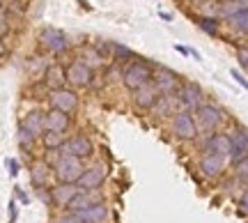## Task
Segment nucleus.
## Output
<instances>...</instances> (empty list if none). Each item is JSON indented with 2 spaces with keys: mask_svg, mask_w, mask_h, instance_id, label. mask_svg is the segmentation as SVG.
<instances>
[{
  "mask_svg": "<svg viewBox=\"0 0 248 223\" xmlns=\"http://www.w3.org/2000/svg\"><path fill=\"white\" fill-rule=\"evenodd\" d=\"M7 55V46H5V42L0 39V58H5Z\"/></svg>",
  "mask_w": 248,
  "mask_h": 223,
  "instance_id": "obj_40",
  "label": "nucleus"
},
{
  "mask_svg": "<svg viewBox=\"0 0 248 223\" xmlns=\"http://www.w3.org/2000/svg\"><path fill=\"white\" fill-rule=\"evenodd\" d=\"M21 127H26L30 134L42 136L44 134V113H42V111H30V113H26L23 120H21Z\"/></svg>",
  "mask_w": 248,
  "mask_h": 223,
  "instance_id": "obj_22",
  "label": "nucleus"
},
{
  "mask_svg": "<svg viewBox=\"0 0 248 223\" xmlns=\"http://www.w3.org/2000/svg\"><path fill=\"white\" fill-rule=\"evenodd\" d=\"M97 203H106V198L101 196V191H80L78 196L67 205V214H74V212H80V209H88V207L97 205Z\"/></svg>",
  "mask_w": 248,
  "mask_h": 223,
  "instance_id": "obj_17",
  "label": "nucleus"
},
{
  "mask_svg": "<svg viewBox=\"0 0 248 223\" xmlns=\"http://www.w3.org/2000/svg\"><path fill=\"white\" fill-rule=\"evenodd\" d=\"M7 168H9V175H12V177H16V175H18V168H21V166H18L16 159H7Z\"/></svg>",
  "mask_w": 248,
  "mask_h": 223,
  "instance_id": "obj_35",
  "label": "nucleus"
},
{
  "mask_svg": "<svg viewBox=\"0 0 248 223\" xmlns=\"http://www.w3.org/2000/svg\"><path fill=\"white\" fill-rule=\"evenodd\" d=\"M122 83L126 88L136 92V90L152 85L154 83V69L150 63H142V60H133L122 69Z\"/></svg>",
  "mask_w": 248,
  "mask_h": 223,
  "instance_id": "obj_1",
  "label": "nucleus"
},
{
  "mask_svg": "<svg viewBox=\"0 0 248 223\" xmlns=\"http://www.w3.org/2000/svg\"><path fill=\"white\" fill-rule=\"evenodd\" d=\"M161 18H166V21H172V14H168V12H161Z\"/></svg>",
  "mask_w": 248,
  "mask_h": 223,
  "instance_id": "obj_41",
  "label": "nucleus"
},
{
  "mask_svg": "<svg viewBox=\"0 0 248 223\" xmlns=\"http://www.w3.org/2000/svg\"><path fill=\"white\" fill-rule=\"evenodd\" d=\"M80 63H85L90 69L94 72L97 67H104V64H106V55L101 53L97 46H85L83 53H80Z\"/></svg>",
  "mask_w": 248,
  "mask_h": 223,
  "instance_id": "obj_23",
  "label": "nucleus"
},
{
  "mask_svg": "<svg viewBox=\"0 0 248 223\" xmlns=\"http://www.w3.org/2000/svg\"><path fill=\"white\" fill-rule=\"evenodd\" d=\"M175 51H179L182 55H191V48H186V46H182V44H175Z\"/></svg>",
  "mask_w": 248,
  "mask_h": 223,
  "instance_id": "obj_38",
  "label": "nucleus"
},
{
  "mask_svg": "<svg viewBox=\"0 0 248 223\" xmlns=\"http://www.w3.org/2000/svg\"><path fill=\"white\" fill-rule=\"evenodd\" d=\"M71 125V117L60 113V111H46L44 113V131H55V134H64Z\"/></svg>",
  "mask_w": 248,
  "mask_h": 223,
  "instance_id": "obj_19",
  "label": "nucleus"
},
{
  "mask_svg": "<svg viewBox=\"0 0 248 223\" xmlns=\"http://www.w3.org/2000/svg\"><path fill=\"white\" fill-rule=\"evenodd\" d=\"M175 104H177L175 97H159V101H156L154 108H152V113L156 117H168V115L172 117L179 111V108H175Z\"/></svg>",
  "mask_w": 248,
  "mask_h": 223,
  "instance_id": "obj_24",
  "label": "nucleus"
},
{
  "mask_svg": "<svg viewBox=\"0 0 248 223\" xmlns=\"http://www.w3.org/2000/svg\"><path fill=\"white\" fill-rule=\"evenodd\" d=\"M246 187H248V179H246Z\"/></svg>",
  "mask_w": 248,
  "mask_h": 223,
  "instance_id": "obj_44",
  "label": "nucleus"
},
{
  "mask_svg": "<svg viewBox=\"0 0 248 223\" xmlns=\"http://www.w3.org/2000/svg\"><path fill=\"white\" fill-rule=\"evenodd\" d=\"M83 161L76 159V157H69V154H60L58 161L53 163V177L58 179V184H76L83 175Z\"/></svg>",
  "mask_w": 248,
  "mask_h": 223,
  "instance_id": "obj_2",
  "label": "nucleus"
},
{
  "mask_svg": "<svg viewBox=\"0 0 248 223\" xmlns=\"http://www.w3.org/2000/svg\"><path fill=\"white\" fill-rule=\"evenodd\" d=\"M230 21V26L237 30V32H241V35H248V7L239 9L237 14L232 18H228Z\"/></svg>",
  "mask_w": 248,
  "mask_h": 223,
  "instance_id": "obj_26",
  "label": "nucleus"
},
{
  "mask_svg": "<svg viewBox=\"0 0 248 223\" xmlns=\"http://www.w3.org/2000/svg\"><path fill=\"white\" fill-rule=\"evenodd\" d=\"M106 177H108V166L104 161H94V163H90L88 168L83 170V175H80L76 184H78L80 191H99L104 187Z\"/></svg>",
  "mask_w": 248,
  "mask_h": 223,
  "instance_id": "obj_6",
  "label": "nucleus"
},
{
  "mask_svg": "<svg viewBox=\"0 0 248 223\" xmlns=\"http://www.w3.org/2000/svg\"><path fill=\"white\" fill-rule=\"evenodd\" d=\"M62 154H69V157H76V159H88V157H92L94 154V143L90 141L88 136H71V138H67L64 141V145H62Z\"/></svg>",
  "mask_w": 248,
  "mask_h": 223,
  "instance_id": "obj_11",
  "label": "nucleus"
},
{
  "mask_svg": "<svg viewBox=\"0 0 248 223\" xmlns=\"http://www.w3.org/2000/svg\"><path fill=\"white\" fill-rule=\"evenodd\" d=\"M48 101H51V108L60 111L64 115H71V113L78 111V95L69 88H60L48 92Z\"/></svg>",
  "mask_w": 248,
  "mask_h": 223,
  "instance_id": "obj_9",
  "label": "nucleus"
},
{
  "mask_svg": "<svg viewBox=\"0 0 248 223\" xmlns=\"http://www.w3.org/2000/svg\"><path fill=\"white\" fill-rule=\"evenodd\" d=\"M80 5H83V7H88V2H85V0H78Z\"/></svg>",
  "mask_w": 248,
  "mask_h": 223,
  "instance_id": "obj_42",
  "label": "nucleus"
},
{
  "mask_svg": "<svg viewBox=\"0 0 248 223\" xmlns=\"http://www.w3.org/2000/svg\"><path fill=\"white\" fill-rule=\"evenodd\" d=\"M159 97L161 95L156 92L154 83H152V85H145V88L133 92V104H136V108H140V111H152L154 104L159 101Z\"/></svg>",
  "mask_w": 248,
  "mask_h": 223,
  "instance_id": "obj_21",
  "label": "nucleus"
},
{
  "mask_svg": "<svg viewBox=\"0 0 248 223\" xmlns=\"http://www.w3.org/2000/svg\"><path fill=\"white\" fill-rule=\"evenodd\" d=\"M110 214L108 209V203H97V205L88 207V209H80V212H74V219L78 223H104Z\"/></svg>",
  "mask_w": 248,
  "mask_h": 223,
  "instance_id": "obj_16",
  "label": "nucleus"
},
{
  "mask_svg": "<svg viewBox=\"0 0 248 223\" xmlns=\"http://www.w3.org/2000/svg\"><path fill=\"white\" fill-rule=\"evenodd\" d=\"M7 32H9V26L5 23V21H0V39H2L5 35H7Z\"/></svg>",
  "mask_w": 248,
  "mask_h": 223,
  "instance_id": "obj_39",
  "label": "nucleus"
},
{
  "mask_svg": "<svg viewBox=\"0 0 248 223\" xmlns=\"http://www.w3.org/2000/svg\"><path fill=\"white\" fill-rule=\"evenodd\" d=\"M193 115H195V122H198V129H200L202 134H214V131H218V127L223 125V120H225V111L218 108L216 104L204 101Z\"/></svg>",
  "mask_w": 248,
  "mask_h": 223,
  "instance_id": "obj_4",
  "label": "nucleus"
},
{
  "mask_svg": "<svg viewBox=\"0 0 248 223\" xmlns=\"http://www.w3.org/2000/svg\"><path fill=\"white\" fill-rule=\"evenodd\" d=\"M179 85H182V80H179V76L175 72H170L166 67L154 72V88H156L161 97H175Z\"/></svg>",
  "mask_w": 248,
  "mask_h": 223,
  "instance_id": "obj_10",
  "label": "nucleus"
},
{
  "mask_svg": "<svg viewBox=\"0 0 248 223\" xmlns=\"http://www.w3.org/2000/svg\"><path fill=\"white\" fill-rule=\"evenodd\" d=\"M67 83L74 85V88H88V85L94 83V72L85 63L76 60V63H71L67 67Z\"/></svg>",
  "mask_w": 248,
  "mask_h": 223,
  "instance_id": "obj_14",
  "label": "nucleus"
},
{
  "mask_svg": "<svg viewBox=\"0 0 248 223\" xmlns=\"http://www.w3.org/2000/svg\"><path fill=\"white\" fill-rule=\"evenodd\" d=\"M175 99H177V104H179V111H191V113H195V111L204 104V92L198 83L184 80V83L179 85Z\"/></svg>",
  "mask_w": 248,
  "mask_h": 223,
  "instance_id": "obj_5",
  "label": "nucleus"
},
{
  "mask_svg": "<svg viewBox=\"0 0 248 223\" xmlns=\"http://www.w3.org/2000/svg\"><path fill=\"white\" fill-rule=\"evenodd\" d=\"M16 138H18V145H21V147H26V150H28V147H32V145H35V141H37V136L30 134L26 127H21V125H18Z\"/></svg>",
  "mask_w": 248,
  "mask_h": 223,
  "instance_id": "obj_28",
  "label": "nucleus"
},
{
  "mask_svg": "<svg viewBox=\"0 0 248 223\" xmlns=\"http://www.w3.org/2000/svg\"><path fill=\"white\" fill-rule=\"evenodd\" d=\"M16 216H18V205H16V200L12 198V200H9V223L16 221Z\"/></svg>",
  "mask_w": 248,
  "mask_h": 223,
  "instance_id": "obj_34",
  "label": "nucleus"
},
{
  "mask_svg": "<svg viewBox=\"0 0 248 223\" xmlns=\"http://www.w3.org/2000/svg\"><path fill=\"white\" fill-rule=\"evenodd\" d=\"M64 83H67V67H62V64H48L44 72V85L51 92L53 90H60L64 88Z\"/></svg>",
  "mask_w": 248,
  "mask_h": 223,
  "instance_id": "obj_20",
  "label": "nucleus"
},
{
  "mask_svg": "<svg viewBox=\"0 0 248 223\" xmlns=\"http://www.w3.org/2000/svg\"><path fill=\"white\" fill-rule=\"evenodd\" d=\"M230 136V154H228V163L237 166L239 161H244L248 157V129L241 125H234L232 131H228Z\"/></svg>",
  "mask_w": 248,
  "mask_h": 223,
  "instance_id": "obj_7",
  "label": "nucleus"
},
{
  "mask_svg": "<svg viewBox=\"0 0 248 223\" xmlns=\"http://www.w3.org/2000/svg\"><path fill=\"white\" fill-rule=\"evenodd\" d=\"M170 131L177 141H184V143H191L200 136V129H198V122H195V115L191 111H177L172 120H170Z\"/></svg>",
  "mask_w": 248,
  "mask_h": 223,
  "instance_id": "obj_3",
  "label": "nucleus"
},
{
  "mask_svg": "<svg viewBox=\"0 0 248 223\" xmlns=\"http://www.w3.org/2000/svg\"><path fill=\"white\" fill-rule=\"evenodd\" d=\"M237 60H239V64L248 72V48H237Z\"/></svg>",
  "mask_w": 248,
  "mask_h": 223,
  "instance_id": "obj_32",
  "label": "nucleus"
},
{
  "mask_svg": "<svg viewBox=\"0 0 248 223\" xmlns=\"http://www.w3.org/2000/svg\"><path fill=\"white\" fill-rule=\"evenodd\" d=\"M225 166H228V159H225V157H218V154H200V161H198L200 175L207 179L223 177Z\"/></svg>",
  "mask_w": 248,
  "mask_h": 223,
  "instance_id": "obj_12",
  "label": "nucleus"
},
{
  "mask_svg": "<svg viewBox=\"0 0 248 223\" xmlns=\"http://www.w3.org/2000/svg\"><path fill=\"white\" fill-rule=\"evenodd\" d=\"M39 44L48 53H62V51L69 48V39L58 28H46V30H42V35H39Z\"/></svg>",
  "mask_w": 248,
  "mask_h": 223,
  "instance_id": "obj_13",
  "label": "nucleus"
},
{
  "mask_svg": "<svg viewBox=\"0 0 248 223\" xmlns=\"http://www.w3.org/2000/svg\"><path fill=\"white\" fill-rule=\"evenodd\" d=\"M230 76H232L234 80H237V83H239V85H241L244 90H248V79H244V74H241V72H237V69H232Z\"/></svg>",
  "mask_w": 248,
  "mask_h": 223,
  "instance_id": "obj_33",
  "label": "nucleus"
},
{
  "mask_svg": "<svg viewBox=\"0 0 248 223\" xmlns=\"http://www.w3.org/2000/svg\"><path fill=\"white\" fill-rule=\"evenodd\" d=\"M64 134H55V131H44L42 134V145H44L48 152L53 150H62V145H64Z\"/></svg>",
  "mask_w": 248,
  "mask_h": 223,
  "instance_id": "obj_25",
  "label": "nucleus"
},
{
  "mask_svg": "<svg viewBox=\"0 0 248 223\" xmlns=\"http://www.w3.org/2000/svg\"><path fill=\"white\" fill-rule=\"evenodd\" d=\"M234 177H239L241 182H246V179H248V157L234 166Z\"/></svg>",
  "mask_w": 248,
  "mask_h": 223,
  "instance_id": "obj_29",
  "label": "nucleus"
},
{
  "mask_svg": "<svg viewBox=\"0 0 248 223\" xmlns=\"http://www.w3.org/2000/svg\"><path fill=\"white\" fill-rule=\"evenodd\" d=\"M78 193H80L78 184H55V187L51 189V203H53L55 207L67 209V205H69Z\"/></svg>",
  "mask_w": 248,
  "mask_h": 223,
  "instance_id": "obj_18",
  "label": "nucleus"
},
{
  "mask_svg": "<svg viewBox=\"0 0 248 223\" xmlns=\"http://www.w3.org/2000/svg\"><path fill=\"white\" fill-rule=\"evenodd\" d=\"M239 212L241 214H248V187L241 191V196H239Z\"/></svg>",
  "mask_w": 248,
  "mask_h": 223,
  "instance_id": "obj_31",
  "label": "nucleus"
},
{
  "mask_svg": "<svg viewBox=\"0 0 248 223\" xmlns=\"http://www.w3.org/2000/svg\"><path fill=\"white\" fill-rule=\"evenodd\" d=\"M200 152L202 154H218V157L228 159V154H230V136H228V131L204 134V138L200 141Z\"/></svg>",
  "mask_w": 248,
  "mask_h": 223,
  "instance_id": "obj_8",
  "label": "nucleus"
},
{
  "mask_svg": "<svg viewBox=\"0 0 248 223\" xmlns=\"http://www.w3.org/2000/svg\"><path fill=\"white\" fill-rule=\"evenodd\" d=\"M198 26H200V30H204L207 35H216L221 23H218V18H214V16H200L198 18Z\"/></svg>",
  "mask_w": 248,
  "mask_h": 223,
  "instance_id": "obj_27",
  "label": "nucleus"
},
{
  "mask_svg": "<svg viewBox=\"0 0 248 223\" xmlns=\"http://www.w3.org/2000/svg\"><path fill=\"white\" fill-rule=\"evenodd\" d=\"M53 223H78V221H76L71 214H64V216H60V219H55Z\"/></svg>",
  "mask_w": 248,
  "mask_h": 223,
  "instance_id": "obj_36",
  "label": "nucleus"
},
{
  "mask_svg": "<svg viewBox=\"0 0 248 223\" xmlns=\"http://www.w3.org/2000/svg\"><path fill=\"white\" fill-rule=\"evenodd\" d=\"M51 175H53V166L46 159H37L30 163V182L37 189H46L51 184Z\"/></svg>",
  "mask_w": 248,
  "mask_h": 223,
  "instance_id": "obj_15",
  "label": "nucleus"
},
{
  "mask_svg": "<svg viewBox=\"0 0 248 223\" xmlns=\"http://www.w3.org/2000/svg\"><path fill=\"white\" fill-rule=\"evenodd\" d=\"M14 191H16V196H18V200H21V203H28V200H30V198L26 196V191H23L21 187H14Z\"/></svg>",
  "mask_w": 248,
  "mask_h": 223,
  "instance_id": "obj_37",
  "label": "nucleus"
},
{
  "mask_svg": "<svg viewBox=\"0 0 248 223\" xmlns=\"http://www.w3.org/2000/svg\"><path fill=\"white\" fill-rule=\"evenodd\" d=\"M195 2H207V0H195Z\"/></svg>",
  "mask_w": 248,
  "mask_h": 223,
  "instance_id": "obj_43",
  "label": "nucleus"
},
{
  "mask_svg": "<svg viewBox=\"0 0 248 223\" xmlns=\"http://www.w3.org/2000/svg\"><path fill=\"white\" fill-rule=\"evenodd\" d=\"M113 55H115V60H122V58H133V51L122 44H113Z\"/></svg>",
  "mask_w": 248,
  "mask_h": 223,
  "instance_id": "obj_30",
  "label": "nucleus"
}]
</instances>
